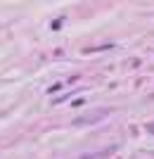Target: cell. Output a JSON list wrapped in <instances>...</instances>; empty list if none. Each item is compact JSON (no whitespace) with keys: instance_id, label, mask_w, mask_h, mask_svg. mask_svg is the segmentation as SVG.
I'll list each match as a JSON object with an SVG mask.
<instances>
[{"instance_id":"obj_1","label":"cell","mask_w":154,"mask_h":159,"mask_svg":"<svg viewBox=\"0 0 154 159\" xmlns=\"http://www.w3.org/2000/svg\"><path fill=\"white\" fill-rule=\"evenodd\" d=\"M112 109H93V112H86L74 119V126H90V124H100L104 116H109Z\"/></svg>"}]
</instances>
